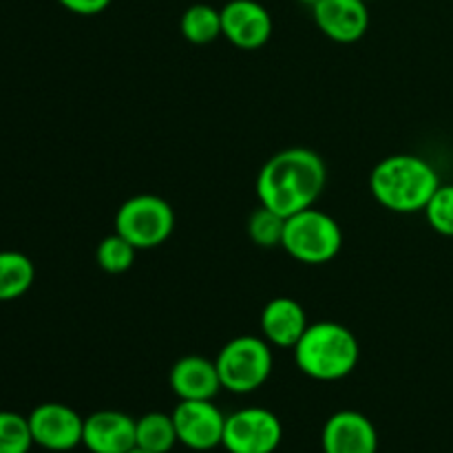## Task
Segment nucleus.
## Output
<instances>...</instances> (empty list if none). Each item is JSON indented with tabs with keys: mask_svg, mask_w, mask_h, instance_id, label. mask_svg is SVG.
<instances>
[{
	"mask_svg": "<svg viewBox=\"0 0 453 453\" xmlns=\"http://www.w3.org/2000/svg\"><path fill=\"white\" fill-rule=\"evenodd\" d=\"M327 184V168L317 150L295 146L274 153L257 175L261 206L281 217L312 208Z\"/></svg>",
	"mask_w": 453,
	"mask_h": 453,
	"instance_id": "1",
	"label": "nucleus"
},
{
	"mask_svg": "<svg viewBox=\"0 0 453 453\" xmlns=\"http://www.w3.org/2000/svg\"><path fill=\"white\" fill-rule=\"evenodd\" d=\"M441 184L436 168L414 153L388 155L370 173L374 199L398 215L423 212Z\"/></svg>",
	"mask_w": 453,
	"mask_h": 453,
	"instance_id": "2",
	"label": "nucleus"
},
{
	"mask_svg": "<svg viewBox=\"0 0 453 453\" xmlns=\"http://www.w3.org/2000/svg\"><path fill=\"white\" fill-rule=\"evenodd\" d=\"M292 352H295L296 367L305 376L321 383H332L349 376L361 357L354 332L334 321L310 323Z\"/></svg>",
	"mask_w": 453,
	"mask_h": 453,
	"instance_id": "3",
	"label": "nucleus"
},
{
	"mask_svg": "<svg viewBox=\"0 0 453 453\" xmlns=\"http://www.w3.org/2000/svg\"><path fill=\"white\" fill-rule=\"evenodd\" d=\"M341 246H343V230L339 221L327 212L312 206L286 217L281 248L299 264H330L341 252Z\"/></svg>",
	"mask_w": 453,
	"mask_h": 453,
	"instance_id": "4",
	"label": "nucleus"
},
{
	"mask_svg": "<svg viewBox=\"0 0 453 453\" xmlns=\"http://www.w3.org/2000/svg\"><path fill=\"white\" fill-rule=\"evenodd\" d=\"M215 365L224 389L233 394L257 392L273 374V345L264 336H234L219 349Z\"/></svg>",
	"mask_w": 453,
	"mask_h": 453,
	"instance_id": "5",
	"label": "nucleus"
},
{
	"mask_svg": "<svg viewBox=\"0 0 453 453\" xmlns=\"http://www.w3.org/2000/svg\"><path fill=\"white\" fill-rule=\"evenodd\" d=\"M175 230V211L157 195L142 193L127 199L115 212V233L133 243L137 250L162 246Z\"/></svg>",
	"mask_w": 453,
	"mask_h": 453,
	"instance_id": "6",
	"label": "nucleus"
},
{
	"mask_svg": "<svg viewBox=\"0 0 453 453\" xmlns=\"http://www.w3.org/2000/svg\"><path fill=\"white\" fill-rule=\"evenodd\" d=\"M283 441L281 420L264 407H243L226 416L224 442L228 453H274Z\"/></svg>",
	"mask_w": 453,
	"mask_h": 453,
	"instance_id": "7",
	"label": "nucleus"
},
{
	"mask_svg": "<svg viewBox=\"0 0 453 453\" xmlns=\"http://www.w3.org/2000/svg\"><path fill=\"white\" fill-rule=\"evenodd\" d=\"M34 445L47 451H71L82 445L84 418L65 403H42L27 416Z\"/></svg>",
	"mask_w": 453,
	"mask_h": 453,
	"instance_id": "8",
	"label": "nucleus"
},
{
	"mask_svg": "<svg viewBox=\"0 0 453 453\" xmlns=\"http://www.w3.org/2000/svg\"><path fill=\"white\" fill-rule=\"evenodd\" d=\"M173 423L177 441L193 451H211L224 442L226 416L212 401H180Z\"/></svg>",
	"mask_w": 453,
	"mask_h": 453,
	"instance_id": "9",
	"label": "nucleus"
},
{
	"mask_svg": "<svg viewBox=\"0 0 453 453\" xmlns=\"http://www.w3.org/2000/svg\"><path fill=\"white\" fill-rule=\"evenodd\" d=\"M273 16L259 0H228L221 7V35L243 51H257L273 35Z\"/></svg>",
	"mask_w": 453,
	"mask_h": 453,
	"instance_id": "10",
	"label": "nucleus"
},
{
	"mask_svg": "<svg viewBox=\"0 0 453 453\" xmlns=\"http://www.w3.org/2000/svg\"><path fill=\"white\" fill-rule=\"evenodd\" d=\"M312 18L326 38L339 44L358 42L370 29V7L365 0H319Z\"/></svg>",
	"mask_w": 453,
	"mask_h": 453,
	"instance_id": "11",
	"label": "nucleus"
},
{
	"mask_svg": "<svg viewBox=\"0 0 453 453\" xmlns=\"http://www.w3.org/2000/svg\"><path fill=\"white\" fill-rule=\"evenodd\" d=\"M321 445L323 453H376L379 434L365 414L341 410L323 425Z\"/></svg>",
	"mask_w": 453,
	"mask_h": 453,
	"instance_id": "12",
	"label": "nucleus"
},
{
	"mask_svg": "<svg viewBox=\"0 0 453 453\" xmlns=\"http://www.w3.org/2000/svg\"><path fill=\"white\" fill-rule=\"evenodd\" d=\"M82 445L91 453H128L135 449V418L124 411L100 410L84 418Z\"/></svg>",
	"mask_w": 453,
	"mask_h": 453,
	"instance_id": "13",
	"label": "nucleus"
},
{
	"mask_svg": "<svg viewBox=\"0 0 453 453\" xmlns=\"http://www.w3.org/2000/svg\"><path fill=\"white\" fill-rule=\"evenodd\" d=\"M168 385L180 401H212L219 389H224L215 361L199 354L173 363Z\"/></svg>",
	"mask_w": 453,
	"mask_h": 453,
	"instance_id": "14",
	"label": "nucleus"
},
{
	"mask_svg": "<svg viewBox=\"0 0 453 453\" xmlns=\"http://www.w3.org/2000/svg\"><path fill=\"white\" fill-rule=\"evenodd\" d=\"M261 336L274 348L292 349L308 330V314L292 296H274L261 310Z\"/></svg>",
	"mask_w": 453,
	"mask_h": 453,
	"instance_id": "15",
	"label": "nucleus"
},
{
	"mask_svg": "<svg viewBox=\"0 0 453 453\" xmlns=\"http://www.w3.org/2000/svg\"><path fill=\"white\" fill-rule=\"evenodd\" d=\"M34 261L16 250H0V303L16 301L34 286Z\"/></svg>",
	"mask_w": 453,
	"mask_h": 453,
	"instance_id": "16",
	"label": "nucleus"
},
{
	"mask_svg": "<svg viewBox=\"0 0 453 453\" xmlns=\"http://www.w3.org/2000/svg\"><path fill=\"white\" fill-rule=\"evenodd\" d=\"M173 414L149 411L135 420V447L149 453H168L177 445Z\"/></svg>",
	"mask_w": 453,
	"mask_h": 453,
	"instance_id": "17",
	"label": "nucleus"
},
{
	"mask_svg": "<svg viewBox=\"0 0 453 453\" xmlns=\"http://www.w3.org/2000/svg\"><path fill=\"white\" fill-rule=\"evenodd\" d=\"M181 35L190 44H211L221 35V9H215L212 4L197 3L190 4L181 13L180 22Z\"/></svg>",
	"mask_w": 453,
	"mask_h": 453,
	"instance_id": "18",
	"label": "nucleus"
},
{
	"mask_svg": "<svg viewBox=\"0 0 453 453\" xmlns=\"http://www.w3.org/2000/svg\"><path fill=\"white\" fill-rule=\"evenodd\" d=\"M135 255L137 248L118 233L102 239L96 248L97 265L111 274H122L131 270V265L135 264Z\"/></svg>",
	"mask_w": 453,
	"mask_h": 453,
	"instance_id": "19",
	"label": "nucleus"
},
{
	"mask_svg": "<svg viewBox=\"0 0 453 453\" xmlns=\"http://www.w3.org/2000/svg\"><path fill=\"white\" fill-rule=\"evenodd\" d=\"M248 237L259 248H279L283 243V233H286V217L270 208L259 206L250 217H248Z\"/></svg>",
	"mask_w": 453,
	"mask_h": 453,
	"instance_id": "20",
	"label": "nucleus"
},
{
	"mask_svg": "<svg viewBox=\"0 0 453 453\" xmlns=\"http://www.w3.org/2000/svg\"><path fill=\"white\" fill-rule=\"evenodd\" d=\"M34 447L29 420L16 411H0V453H29Z\"/></svg>",
	"mask_w": 453,
	"mask_h": 453,
	"instance_id": "21",
	"label": "nucleus"
},
{
	"mask_svg": "<svg viewBox=\"0 0 453 453\" xmlns=\"http://www.w3.org/2000/svg\"><path fill=\"white\" fill-rule=\"evenodd\" d=\"M423 212L432 230L442 237H453V184L438 186Z\"/></svg>",
	"mask_w": 453,
	"mask_h": 453,
	"instance_id": "22",
	"label": "nucleus"
},
{
	"mask_svg": "<svg viewBox=\"0 0 453 453\" xmlns=\"http://www.w3.org/2000/svg\"><path fill=\"white\" fill-rule=\"evenodd\" d=\"M111 3L113 0H58L60 7L75 13V16H97V13L106 12Z\"/></svg>",
	"mask_w": 453,
	"mask_h": 453,
	"instance_id": "23",
	"label": "nucleus"
},
{
	"mask_svg": "<svg viewBox=\"0 0 453 453\" xmlns=\"http://www.w3.org/2000/svg\"><path fill=\"white\" fill-rule=\"evenodd\" d=\"M299 3H303V4H310V7H312V4H317L319 0H299Z\"/></svg>",
	"mask_w": 453,
	"mask_h": 453,
	"instance_id": "24",
	"label": "nucleus"
},
{
	"mask_svg": "<svg viewBox=\"0 0 453 453\" xmlns=\"http://www.w3.org/2000/svg\"><path fill=\"white\" fill-rule=\"evenodd\" d=\"M128 453H149V451H142V449H137V447H135V449H133V451H128Z\"/></svg>",
	"mask_w": 453,
	"mask_h": 453,
	"instance_id": "25",
	"label": "nucleus"
}]
</instances>
